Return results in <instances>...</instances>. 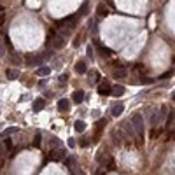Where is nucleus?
I'll return each instance as SVG.
<instances>
[{
  "label": "nucleus",
  "instance_id": "1",
  "mask_svg": "<svg viewBox=\"0 0 175 175\" xmlns=\"http://www.w3.org/2000/svg\"><path fill=\"white\" fill-rule=\"evenodd\" d=\"M131 126H133L135 133L138 135V138H142V135H144V121H142V116L135 114L133 117H131Z\"/></svg>",
  "mask_w": 175,
  "mask_h": 175
},
{
  "label": "nucleus",
  "instance_id": "2",
  "mask_svg": "<svg viewBox=\"0 0 175 175\" xmlns=\"http://www.w3.org/2000/svg\"><path fill=\"white\" fill-rule=\"evenodd\" d=\"M47 56H51V51L49 53H44V54H35V56H32V54H28L26 58H28V65H41Z\"/></svg>",
  "mask_w": 175,
  "mask_h": 175
},
{
  "label": "nucleus",
  "instance_id": "3",
  "mask_svg": "<svg viewBox=\"0 0 175 175\" xmlns=\"http://www.w3.org/2000/svg\"><path fill=\"white\" fill-rule=\"evenodd\" d=\"M63 158H67V152H65V149H62V147H56L54 151H51V154H49V159L51 161H60Z\"/></svg>",
  "mask_w": 175,
  "mask_h": 175
},
{
  "label": "nucleus",
  "instance_id": "4",
  "mask_svg": "<svg viewBox=\"0 0 175 175\" xmlns=\"http://www.w3.org/2000/svg\"><path fill=\"white\" fill-rule=\"evenodd\" d=\"M65 42H67V37H63V35H54L51 41V46L54 49H62L63 46H65Z\"/></svg>",
  "mask_w": 175,
  "mask_h": 175
},
{
  "label": "nucleus",
  "instance_id": "5",
  "mask_svg": "<svg viewBox=\"0 0 175 175\" xmlns=\"http://www.w3.org/2000/svg\"><path fill=\"white\" fill-rule=\"evenodd\" d=\"M95 46L98 47V53L103 54V56H110V54H112V51H110V49H107L105 46H102V42L98 41V39H95Z\"/></svg>",
  "mask_w": 175,
  "mask_h": 175
},
{
  "label": "nucleus",
  "instance_id": "6",
  "mask_svg": "<svg viewBox=\"0 0 175 175\" xmlns=\"http://www.w3.org/2000/svg\"><path fill=\"white\" fill-rule=\"evenodd\" d=\"M68 109H70V100L62 98V100L58 102V110H60V112H67Z\"/></svg>",
  "mask_w": 175,
  "mask_h": 175
},
{
  "label": "nucleus",
  "instance_id": "7",
  "mask_svg": "<svg viewBox=\"0 0 175 175\" xmlns=\"http://www.w3.org/2000/svg\"><path fill=\"white\" fill-rule=\"evenodd\" d=\"M123 110H124L123 103H116L112 109H110V114H112L114 117H117V116H121V114H123Z\"/></svg>",
  "mask_w": 175,
  "mask_h": 175
},
{
  "label": "nucleus",
  "instance_id": "8",
  "mask_svg": "<svg viewBox=\"0 0 175 175\" xmlns=\"http://www.w3.org/2000/svg\"><path fill=\"white\" fill-rule=\"evenodd\" d=\"M98 93L102 95V96H109V95H112V89H110V86L107 83H103L100 88H98Z\"/></svg>",
  "mask_w": 175,
  "mask_h": 175
},
{
  "label": "nucleus",
  "instance_id": "9",
  "mask_svg": "<svg viewBox=\"0 0 175 175\" xmlns=\"http://www.w3.org/2000/svg\"><path fill=\"white\" fill-rule=\"evenodd\" d=\"M44 107H46V100H44V98H37V100L33 102V110H35V112H41Z\"/></svg>",
  "mask_w": 175,
  "mask_h": 175
},
{
  "label": "nucleus",
  "instance_id": "10",
  "mask_svg": "<svg viewBox=\"0 0 175 175\" xmlns=\"http://www.w3.org/2000/svg\"><path fill=\"white\" fill-rule=\"evenodd\" d=\"M126 74H128V70H126L124 67H117V68H114V77H117V79L126 77Z\"/></svg>",
  "mask_w": 175,
  "mask_h": 175
},
{
  "label": "nucleus",
  "instance_id": "11",
  "mask_svg": "<svg viewBox=\"0 0 175 175\" xmlns=\"http://www.w3.org/2000/svg\"><path fill=\"white\" fill-rule=\"evenodd\" d=\"M165 114H166V107H161V109H159V116H158V117H152V124L163 123V119H165Z\"/></svg>",
  "mask_w": 175,
  "mask_h": 175
},
{
  "label": "nucleus",
  "instance_id": "12",
  "mask_svg": "<svg viewBox=\"0 0 175 175\" xmlns=\"http://www.w3.org/2000/svg\"><path fill=\"white\" fill-rule=\"evenodd\" d=\"M72 100H74V103H83V100H84V91H75L72 95Z\"/></svg>",
  "mask_w": 175,
  "mask_h": 175
},
{
  "label": "nucleus",
  "instance_id": "13",
  "mask_svg": "<svg viewBox=\"0 0 175 175\" xmlns=\"http://www.w3.org/2000/svg\"><path fill=\"white\" fill-rule=\"evenodd\" d=\"M96 161H98L100 165H107V163H109V166H112V163L107 159V156L102 154V152H98V154H96Z\"/></svg>",
  "mask_w": 175,
  "mask_h": 175
},
{
  "label": "nucleus",
  "instance_id": "14",
  "mask_svg": "<svg viewBox=\"0 0 175 175\" xmlns=\"http://www.w3.org/2000/svg\"><path fill=\"white\" fill-rule=\"evenodd\" d=\"M86 70H88V67H86V63L84 62H77L75 63V72L77 74H86Z\"/></svg>",
  "mask_w": 175,
  "mask_h": 175
},
{
  "label": "nucleus",
  "instance_id": "15",
  "mask_svg": "<svg viewBox=\"0 0 175 175\" xmlns=\"http://www.w3.org/2000/svg\"><path fill=\"white\" fill-rule=\"evenodd\" d=\"M18 75H20V70H16V68H9V70H7V79H9V81L18 79Z\"/></svg>",
  "mask_w": 175,
  "mask_h": 175
},
{
  "label": "nucleus",
  "instance_id": "16",
  "mask_svg": "<svg viewBox=\"0 0 175 175\" xmlns=\"http://www.w3.org/2000/svg\"><path fill=\"white\" fill-rule=\"evenodd\" d=\"M49 72H51V68H49V67H41V68L37 70V75H39V77H47Z\"/></svg>",
  "mask_w": 175,
  "mask_h": 175
},
{
  "label": "nucleus",
  "instance_id": "17",
  "mask_svg": "<svg viewBox=\"0 0 175 175\" xmlns=\"http://www.w3.org/2000/svg\"><path fill=\"white\" fill-rule=\"evenodd\" d=\"M74 128H75L77 131H81V133H83L84 130H86V123H84V121H81V119H79V121H75V123H74Z\"/></svg>",
  "mask_w": 175,
  "mask_h": 175
},
{
  "label": "nucleus",
  "instance_id": "18",
  "mask_svg": "<svg viewBox=\"0 0 175 175\" xmlns=\"http://www.w3.org/2000/svg\"><path fill=\"white\" fill-rule=\"evenodd\" d=\"M112 95H114V96H123V95H124V88H123V86H114Z\"/></svg>",
  "mask_w": 175,
  "mask_h": 175
},
{
  "label": "nucleus",
  "instance_id": "19",
  "mask_svg": "<svg viewBox=\"0 0 175 175\" xmlns=\"http://www.w3.org/2000/svg\"><path fill=\"white\" fill-rule=\"evenodd\" d=\"M107 12H109V11H107V7H105L103 4H100V5L96 7V14H98V16H107Z\"/></svg>",
  "mask_w": 175,
  "mask_h": 175
},
{
  "label": "nucleus",
  "instance_id": "20",
  "mask_svg": "<svg viewBox=\"0 0 175 175\" xmlns=\"http://www.w3.org/2000/svg\"><path fill=\"white\" fill-rule=\"evenodd\" d=\"M41 142H42V135L41 133H35V137H33V147H41Z\"/></svg>",
  "mask_w": 175,
  "mask_h": 175
},
{
  "label": "nucleus",
  "instance_id": "21",
  "mask_svg": "<svg viewBox=\"0 0 175 175\" xmlns=\"http://www.w3.org/2000/svg\"><path fill=\"white\" fill-rule=\"evenodd\" d=\"M88 11H89V5H88V2H84L83 5H81V9H79V16H84V14H88Z\"/></svg>",
  "mask_w": 175,
  "mask_h": 175
},
{
  "label": "nucleus",
  "instance_id": "22",
  "mask_svg": "<svg viewBox=\"0 0 175 175\" xmlns=\"http://www.w3.org/2000/svg\"><path fill=\"white\" fill-rule=\"evenodd\" d=\"M112 138L117 145H121V131H112Z\"/></svg>",
  "mask_w": 175,
  "mask_h": 175
},
{
  "label": "nucleus",
  "instance_id": "23",
  "mask_svg": "<svg viewBox=\"0 0 175 175\" xmlns=\"http://www.w3.org/2000/svg\"><path fill=\"white\" fill-rule=\"evenodd\" d=\"M124 128H126V135H130V137H135V135H137L131 124H124Z\"/></svg>",
  "mask_w": 175,
  "mask_h": 175
},
{
  "label": "nucleus",
  "instance_id": "24",
  "mask_svg": "<svg viewBox=\"0 0 175 175\" xmlns=\"http://www.w3.org/2000/svg\"><path fill=\"white\" fill-rule=\"evenodd\" d=\"M5 56V46H4V39H0V58Z\"/></svg>",
  "mask_w": 175,
  "mask_h": 175
},
{
  "label": "nucleus",
  "instance_id": "25",
  "mask_svg": "<svg viewBox=\"0 0 175 175\" xmlns=\"http://www.w3.org/2000/svg\"><path fill=\"white\" fill-rule=\"evenodd\" d=\"M18 131V128L16 126H11V128H7L5 131H4V135H11V133H16Z\"/></svg>",
  "mask_w": 175,
  "mask_h": 175
},
{
  "label": "nucleus",
  "instance_id": "26",
  "mask_svg": "<svg viewBox=\"0 0 175 175\" xmlns=\"http://www.w3.org/2000/svg\"><path fill=\"white\" fill-rule=\"evenodd\" d=\"M81 39H83V35L79 33V35H77V37L74 39V47H79V44H81Z\"/></svg>",
  "mask_w": 175,
  "mask_h": 175
},
{
  "label": "nucleus",
  "instance_id": "27",
  "mask_svg": "<svg viewBox=\"0 0 175 175\" xmlns=\"http://www.w3.org/2000/svg\"><path fill=\"white\" fill-rule=\"evenodd\" d=\"M86 54H88V58H89V60H93V47H91V46H88V49H86Z\"/></svg>",
  "mask_w": 175,
  "mask_h": 175
},
{
  "label": "nucleus",
  "instance_id": "28",
  "mask_svg": "<svg viewBox=\"0 0 175 175\" xmlns=\"http://www.w3.org/2000/svg\"><path fill=\"white\" fill-rule=\"evenodd\" d=\"M60 144H62V142H60L58 138H51V145L53 147H60Z\"/></svg>",
  "mask_w": 175,
  "mask_h": 175
},
{
  "label": "nucleus",
  "instance_id": "29",
  "mask_svg": "<svg viewBox=\"0 0 175 175\" xmlns=\"http://www.w3.org/2000/svg\"><path fill=\"white\" fill-rule=\"evenodd\" d=\"M142 83L144 84H151V83H154V79H151V77H142Z\"/></svg>",
  "mask_w": 175,
  "mask_h": 175
},
{
  "label": "nucleus",
  "instance_id": "30",
  "mask_svg": "<svg viewBox=\"0 0 175 175\" xmlns=\"http://www.w3.org/2000/svg\"><path fill=\"white\" fill-rule=\"evenodd\" d=\"M172 75H173V72H172V70H168V72H165L163 75H161V79H168V77H172Z\"/></svg>",
  "mask_w": 175,
  "mask_h": 175
},
{
  "label": "nucleus",
  "instance_id": "31",
  "mask_svg": "<svg viewBox=\"0 0 175 175\" xmlns=\"http://www.w3.org/2000/svg\"><path fill=\"white\" fill-rule=\"evenodd\" d=\"M4 144H5V149H11V147H12V142H11V138H5V142H4Z\"/></svg>",
  "mask_w": 175,
  "mask_h": 175
},
{
  "label": "nucleus",
  "instance_id": "32",
  "mask_svg": "<svg viewBox=\"0 0 175 175\" xmlns=\"http://www.w3.org/2000/svg\"><path fill=\"white\" fill-rule=\"evenodd\" d=\"M105 123H107L105 119H102V121H96V128H100V126H105Z\"/></svg>",
  "mask_w": 175,
  "mask_h": 175
},
{
  "label": "nucleus",
  "instance_id": "33",
  "mask_svg": "<svg viewBox=\"0 0 175 175\" xmlns=\"http://www.w3.org/2000/svg\"><path fill=\"white\" fill-rule=\"evenodd\" d=\"M81 145L88 147V145H89V140H88V138H83V140H81Z\"/></svg>",
  "mask_w": 175,
  "mask_h": 175
},
{
  "label": "nucleus",
  "instance_id": "34",
  "mask_svg": "<svg viewBox=\"0 0 175 175\" xmlns=\"http://www.w3.org/2000/svg\"><path fill=\"white\" fill-rule=\"evenodd\" d=\"M4 152H5V147L4 144H0V158H4Z\"/></svg>",
  "mask_w": 175,
  "mask_h": 175
},
{
  "label": "nucleus",
  "instance_id": "35",
  "mask_svg": "<svg viewBox=\"0 0 175 175\" xmlns=\"http://www.w3.org/2000/svg\"><path fill=\"white\" fill-rule=\"evenodd\" d=\"M68 145H70V147H74V145H75V140H74V138H68Z\"/></svg>",
  "mask_w": 175,
  "mask_h": 175
},
{
  "label": "nucleus",
  "instance_id": "36",
  "mask_svg": "<svg viewBox=\"0 0 175 175\" xmlns=\"http://www.w3.org/2000/svg\"><path fill=\"white\" fill-rule=\"evenodd\" d=\"M95 175H105V172H103V170H98V172H96Z\"/></svg>",
  "mask_w": 175,
  "mask_h": 175
},
{
  "label": "nucleus",
  "instance_id": "37",
  "mask_svg": "<svg viewBox=\"0 0 175 175\" xmlns=\"http://www.w3.org/2000/svg\"><path fill=\"white\" fill-rule=\"evenodd\" d=\"M172 100H173V102H175V91L172 93Z\"/></svg>",
  "mask_w": 175,
  "mask_h": 175
},
{
  "label": "nucleus",
  "instance_id": "38",
  "mask_svg": "<svg viewBox=\"0 0 175 175\" xmlns=\"http://www.w3.org/2000/svg\"><path fill=\"white\" fill-rule=\"evenodd\" d=\"M79 175H83V173H79Z\"/></svg>",
  "mask_w": 175,
  "mask_h": 175
}]
</instances>
